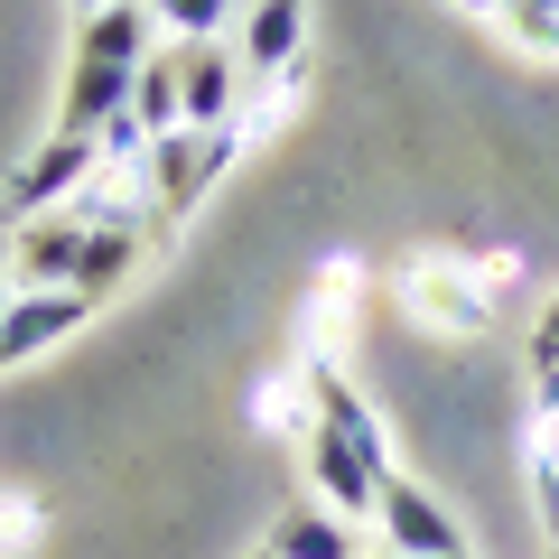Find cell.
Returning a JSON list of instances; mask_svg holds the SVG:
<instances>
[{
    "mask_svg": "<svg viewBox=\"0 0 559 559\" xmlns=\"http://www.w3.org/2000/svg\"><path fill=\"white\" fill-rule=\"evenodd\" d=\"M150 47H159V28H150V10H140V0L103 10V20H75V57H66L57 131H84V140H94L103 121L131 103V84H140V66H150Z\"/></svg>",
    "mask_w": 559,
    "mask_h": 559,
    "instance_id": "6da1fadb",
    "label": "cell"
},
{
    "mask_svg": "<svg viewBox=\"0 0 559 559\" xmlns=\"http://www.w3.org/2000/svg\"><path fill=\"white\" fill-rule=\"evenodd\" d=\"M401 308L439 336H485L495 326V280H476L466 261H401Z\"/></svg>",
    "mask_w": 559,
    "mask_h": 559,
    "instance_id": "7a4b0ae2",
    "label": "cell"
},
{
    "mask_svg": "<svg viewBox=\"0 0 559 559\" xmlns=\"http://www.w3.org/2000/svg\"><path fill=\"white\" fill-rule=\"evenodd\" d=\"M242 150H252V140H242L234 121H215V131H159V140H150V187H159V215L205 205V187H215Z\"/></svg>",
    "mask_w": 559,
    "mask_h": 559,
    "instance_id": "3957f363",
    "label": "cell"
},
{
    "mask_svg": "<svg viewBox=\"0 0 559 559\" xmlns=\"http://www.w3.org/2000/svg\"><path fill=\"white\" fill-rule=\"evenodd\" d=\"M373 522H382V550H392V559H448V550H466L457 513H448V503L429 495V485H419L411 466H392V476H382Z\"/></svg>",
    "mask_w": 559,
    "mask_h": 559,
    "instance_id": "277c9868",
    "label": "cell"
},
{
    "mask_svg": "<svg viewBox=\"0 0 559 559\" xmlns=\"http://www.w3.org/2000/svg\"><path fill=\"white\" fill-rule=\"evenodd\" d=\"M84 168H94V140H84V131H47V140H38V159H20L10 178H0V215H10V224L57 215V205L84 187Z\"/></svg>",
    "mask_w": 559,
    "mask_h": 559,
    "instance_id": "5b68a950",
    "label": "cell"
},
{
    "mask_svg": "<svg viewBox=\"0 0 559 559\" xmlns=\"http://www.w3.org/2000/svg\"><path fill=\"white\" fill-rule=\"evenodd\" d=\"M308 57V0H242V28H234V66L242 84L280 75V66Z\"/></svg>",
    "mask_w": 559,
    "mask_h": 559,
    "instance_id": "8992f818",
    "label": "cell"
},
{
    "mask_svg": "<svg viewBox=\"0 0 559 559\" xmlns=\"http://www.w3.org/2000/svg\"><path fill=\"white\" fill-rule=\"evenodd\" d=\"M299 448H308V495H318L326 513H345V522H373V503H382V476H373V466H364L355 448L336 439V429H326V419L308 429Z\"/></svg>",
    "mask_w": 559,
    "mask_h": 559,
    "instance_id": "52a82bcc",
    "label": "cell"
},
{
    "mask_svg": "<svg viewBox=\"0 0 559 559\" xmlns=\"http://www.w3.org/2000/svg\"><path fill=\"white\" fill-rule=\"evenodd\" d=\"M84 318H94V299H84V289H10V299H0V355L28 364L38 345L75 336Z\"/></svg>",
    "mask_w": 559,
    "mask_h": 559,
    "instance_id": "ba28073f",
    "label": "cell"
},
{
    "mask_svg": "<svg viewBox=\"0 0 559 559\" xmlns=\"http://www.w3.org/2000/svg\"><path fill=\"white\" fill-rule=\"evenodd\" d=\"M75 261H84V224L75 215H28L20 242H10L20 289H75Z\"/></svg>",
    "mask_w": 559,
    "mask_h": 559,
    "instance_id": "9c48e42d",
    "label": "cell"
},
{
    "mask_svg": "<svg viewBox=\"0 0 559 559\" xmlns=\"http://www.w3.org/2000/svg\"><path fill=\"white\" fill-rule=\"evenodd\" d=\"M178 57H187V131H215V121H234V103H242V66H234V47H224V38H197V47H187V38H178Z\"/></svg>",
    "mask_w": 559,
    "mask_h": 559,
    "instance_id": "30bf717a",
    "label": "cell"
},
{
    "mask_svg": "<svg viewBox=\"0 0 559 559\" xmlns=\"http://www.w3.org/2000/svg\"><path fill=\"white\" fill-rule=\"evenodd\" d=\"M140 252H150V234H140V224H84V261H75V289L84 299H112L121 280L140 271Z\"/></svg>",
    "mask_w": 559,
    "mask_h": 559,
    "instance_id": "8fae6325",
    "label": "cell"
},
{
    "mask_svg": "<svg viewBox=\"0 0 559 559\" xmlns=\"http://www.w3.org/2000/svg\"><path fill=\"white\" fill-rule=\"evenodd\" d=\"M131 112H140V131H150V140L187 131V57H178V38L150 47V66H140V84H131Z\"/></svg>",
    "mask_w": 559,
    "mask_h": 559,
    "instance_id": "7c38bea8",
    "label": "cell"
},
{
    "mask_svg": "<svg viewBox=\"0 0 559 559\" xmlns=\"http://www.w3.org/2000/svg\"><path fill=\"white\" fill-rule=\"evenodd\" d=\"M261 550H271V559H355V522L326 513V503H308V513H289Z\"/></svg>",
    "mask_w": 559,
    "mask_h": 559,
    "instance_id": "4fadbf2b",
    "label": "cell"
},
{
    "mask_svg": "<svg viewBox=\"0 0 559 559\" xmlns=\"http://www.w3.org/2000/svg\"><path fill=\"white\" fill-rule=\"evenodd\" d=\"M252 419H271V439H308V429H318L308 364H299V373H280V382H261V392H252Z\"/></svg>",
    "mask_w": 559,
    "mask_h": 559,
    "instance_id": "5bb4252c",
    "label": "cell"
},
{
    "mask_svg": "<svg viewBox=\"0 0 559 559\" xmlns=\"http://www.w3.org/2000/svg\"><path fill=\"white\" fill-rule=\"evenodd\" d=\"M140 10H150V28H168V38H224V28L242 20V0H140Z\"/></svg>",
    "mask_w": 559,
    "mask_h": 559,
    "instance_id": "9a60e30c",
    "label": "cell"
},
{
    "mask_svg": "<svg viewBox=\"0 0 559 559\" xmlns=\"http://www.w3.org/2000/svg\"><path fill=\"white\" fill-rule=\"evenodd\" d=\"M522 476H532V513H540V532L559 540V439H532V466H522Z\"/></svg>",
    "mask_w": 559,
    "mask_h": 559,
    "instance_id": "2e32d148",
    "label": "cell"
},
{
    "mask_svg": "<svg viewBox=\"0 0 559 559\" xmlns=\"http://www.w3.org/2000/svg\"><path fill=\"white\" fill-rule=\"evenodd\" d=\"M503 28H513L532 57H559V0H513V10H503Z\"/></svg>",
    "mask_w": 559,
    "mask_h": 559,
    "instance_id": "e0dca14e",
    "label": "cell"
},
{
    "mask_svg": "<svg viewBox=\"0 0 559 559\" xmlns=\"http://www.w3.org/2000/svg\"><path fill=\"white\" fill-rule=\"evenodd\" d=\"M47 522H38V503H20V495H0V550H20V540H38Z\"/></svg>",
    "mask_w": 559,
    "mask_h": 559,
    "instance_id": "ac0fdd59",
    "label": "cell"
},
{
    "mask_svg": "<svg viewBox=\"0 0 559 559\" xmlns=\"http://www.w3.org/2000/svg\"><path fill=\"white\" fill-rule=\"evenodd\" d=\"M532 411L559 419V355H532Z\"/></svg>",
    "mask_w": 559,
    "mask_h": 559,
    "instance_id": "d6986e66",
    "label": "cell"
},
{
    "mask_svg": "<svg viewBox=\"0 0 559 559\" xmlns=\"http://www.w3.org/2000/svg\"><path fill=\"white\" fill-rule=\"evenodd\" d=\"M532 355H559V299L540 308V326H532Z\"/></svg>",
    "mask_w": 559,
    "mask_h": 559,
    "instance_id": "ffe728a7",
    "label": "cell"
},
{
    "mask_svg": "<svg viewBox=\"0 0 559 559\" xmlns=\"http://www.w3.org/2000/svg\"><path fill=\"white\" fill-rule=\"evenodd\" d=\"M10 289H20V271H10V234H0V299H10Z\"/></svg>",
    "mask_w": 559,
    "mask_h": 559,
    "instance_id": "44dd1931",
    "label": "cell"
},
{
    "mask_svg": "<svg viewBox=\"0 0 559 559\" xmlns=\"http://www.w3.org/2000/svg\"><path fill=\"white\" fill-rule=\"evenodd\" d=\"M457 10H476V20H503V10H513V0H457Z\"/></svg>",
    "mask_w": 559,
    "mask_h": 559,
    "instance_id": "7402d4cb",
    "label": "cell"
},
{
    "mask_svg": "<svg viewBox=\"0 0 559 559\" xmlns=\"http://www.w3.org/2000/svg\"><path fill=\"white\" fill-rule=\"evenodd\" d=\"M66 10H75V20H103V10H121V0H66Z\"/></svg>",
    "mask_w": 559,
    "mask_h": 559,
    "instance_id": "603a6c76",
    "label": "cell"
},
{
    "mask_svg": "<svg viewBox=\"0 0 559 559\" xmlns=\"http://www.w3.org/2000/svg\"><path fill=\"white\" fill-rule=\"evenodd\" d=\"M0 373H10V355H0Z\"/></svg>",
    "mask_w": 559,
    "mask_h": 559,
    "instance_id": "cb8c5ba5",
    "label": "cell"
},
{
    "mask_svg": "<svg viewBox=\"0 0 559 559\" xmlns=\"http://www.w3.org/2000/svg\"><path fill=\"white\" fill-rule=\"evenodd\" d=\"M448 559H466V550H448Z\"/></svg>",
    "mask_w": 559,
    "mask_h": 559,
    "instance_id": "d4e9b609",
    "label": "cell"
},
{
    "mask_svg": "<svg viewBox=\"0 0 559 559\" xmlns=\"http://www.w3.org/2000/svg\"><path fill=\"white\" fill-rule=\"evenodd\" d=\"M550 559H559V540H550Z\"/></svg>",
    "mask_w": 559,
    "mask_h": 559,
    "instance_id": "484cf974",
    "label": "cell"
},
{
    "mask_svg": "<svg viewBox=\"0 0 559 559\" xmlns=\"http://www.w3.org/2000/svg\"><path fill=\"white\" fill-rule=\"evenodd\" d=\"M252 559H271V550H252Z\"/></svg>",
    "mask_w": 559,
    "mask_h": 559,
    "instance_id": "4316f807",
    "label": "cell"
},
{
    "mask_svg": "<svg viewBox=\"0 0 559 559\" xmlns=\"http://www.w3.org/2000/svg\"><path fill=\"white\" fill-rule=\"evenodd\" d=\"M382 559H392V550H382Z\"/></svg>",
    "mask_w": 559,
    "mask_h": 559,
    "instance_id": "83f0119b",
    "label": "cell"
}]
</instances>
